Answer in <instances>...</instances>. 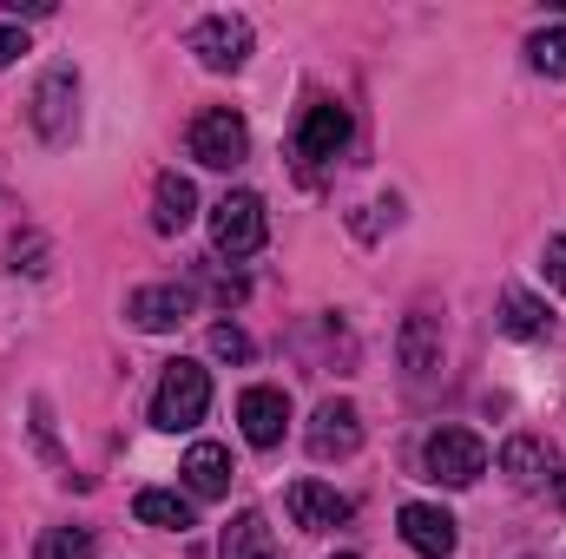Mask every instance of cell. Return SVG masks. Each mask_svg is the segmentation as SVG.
<instances>
[{"instance_id": "obj_21", "label": "cell", "mask_w": 566, "mask_h": 559, "mask_svg": "<svg viewBox=\"0 0 566 559\" xmlns=\"http://www.w3.org/2000/svg\"><path fill=\"white\" fill-rule=\"evenodd\" d=\"M93 553H99L93 527H53V534L40 540V559H93Z\"/></svg>"}, {"instance_id": "obj_16", "label": "cell", "mask_w": 566, "mask_h": 559, "mask_svg": "<svg viewBox=\"0 0 566 559\" xmlns=\"http://www.w3.org/2000/svg\"><path fill=\"white\" fill-rule=\"evenodd\" d=\"M402 369H409L416 382L441 369V316H428V309H416V316L402 323Z\"/></svg>"}, {"instance_id": "obj_6", "label": "cell", "mask_w": 566, "mask_h": 559, "mask_svg": "<svg viewBox=\"0 0 566 559\" xmlns=\"http://www.w3.org/2000/svg\"><path fill=\"white\" fill-rule=\"evenodd\" d=\"M73 126H80V80H73V66H53L33 93V133L46 145H66Z\"/></svg>"}, {"instance_id": "obj_14", "label": "cell", "mask_w": 566, "mask_h": 559, "mask_svg": "<svg viewBox=\"0 0 566 559\" xmlns=\"http://www.w3.org/2000/svg\"><path fill=\"white\" fill-rule=\"evenodd\" d=\"M554 467H560V461H554V441H541V434H514V441L501 447V474H507L514 487H547Z\"/></svg>"}, {"instance_id": "obj_5", "label": "cell", "mask_w": 566, "mask_h": 559, "mask_svg": "<svg viewBox=\"0 0 566 559\" xmlns=\"http://www.w3.org/2000/svg\"><path fill=\"white\" fill-rule=\"evenodd\" d=\"M244 151H251V126H244V113L211 106V113L191 119V158H198V165L231 171V165H244Z\"/></svg>"}, {"instance_id": "obj_8", "label": "cell", "mask_w": 566, "mask_h": 559, "mask_svg": "<svg viewBox=\"0 0 566 559\" xmlns=\"http://www.w3.org/2000/svg\"><path fill=\"white\" fill-rule=\"evenodd\" d=\"M310 454L316 461H349L356 447H363V415H356V402H343V395H329V402H316V415H310Z\"/></svg>"}, {"instance_id": "obj_1", "label": "cell", "mask_w": 566, "mask_h": 559, "mask_svg": "<svg viewBox=\"0 0 566 559\" xmlns=\"http://www.w3.org/2000/svg\"><path fill=\"white\" fill-rule=\"evenodd\" d=\"M205 409H211V376H205L198 362H165L158 395H151V428L185 434V428L205 421Z\"/></svg>"}, {"instance_id": "obj_15", "label": "cell", "mask_w": 566, "mask_h": 559, "mask_svg": "<svg viewBox=\"0 0 566 559\" xmlns=\"http://www.w3.org/2000/svg\"><path fill=\"white\" fill-rule=\"evenodd\" d=\"M191 218H198V191H191V178L165 171V178H158V191H151V231L178 238V231H185Z\"/></svg>"}, {"instance_id": "obj_3", "label": "cell", "mask_w": 566, "mask_h": 559, "mask_svg": "<svg viewBox=\"0 0 566 559\" xmlns=\"http://www.w3.org/2000/svg\"><path fill=\"white\" fill-rule=\"evenodd\" d=\"M264 238H271V218H264L258 191H224L211 204V251L218 257H258Z\"/></svg>"}, {"instance_id": "obj_19", "label": "cell", "mask_w": 566, "mask_h": 559, "mask_svg": "<svg viewBox=\"0 0 566 559\" xmlns=\"http://www.w3.org/2000/svg\"><path fill=\"white\" fill-rule=\"evenodd\" d=\"M501 329H507V336H521V342H541V336L554 329V316H547V303H541V296L507 289V296H501Z\"/></svg>"}, {"instance_id": "obj_4", "label": "cell", "mask_w": 566, "mask_h": 559, "mask_svg": "<svg viewBox=\"0 0 566 559\" xmlns=\"http://www.w3.org/2000/svg\"><path fill=\"white\" fill-rule=\"evenodd\" d=\"M251 46H258V33H251L244 13H205L191 27V53H198L205 73H238L251 60Z\"/></svg>"}, {"instance_id": "obj_26", "label": "cell", "mask_w": 566, "mask_h": 559, "mask_svg": "<svg viewBox=\"0 0 566 559\" xmlns=\"http://www.w3.org/2000/svg\"><path fill=\"white\" fill-rule=\"evenodd\" d=\"M554 500H560V514H566V467L554 474Z\"/></svg>"}, {"instance_id": "obj_17", "label": "cell", "mask_w": 566, "mask_h": 559, "mask_svg": "<svg viewBox=\"0 0 566 559\" xmlns=\"http://www.w3.org/2000/svg\"><path fill=\"white\" fill-rule=\"evenodd\" d=\"M218 559H277V540H271V520L258 514V507H244L231 527H224V540H218Z\"/></svg>"}, {"instance_id": "obj_7", "label": "cell", "mask_w": 566, "mask_h": 559, "mask_svg": "<svg viewBox=\"0 0 566 559\" xmlns=\"http://www.w3.org/2000/svg\"><path fill=\"white\" fill-rule=\"evenodd\" d=\"M343 145H349V106H336V99H310V113H303V126H296V158H303V171L329 165Z\"/></svg>"}, {"instance_id": "obj_18", "label": "cell", "mask_w": 566, "mask_h": 559, "mask_svg": "<svg viewBox=\"0 0 566 559\" xmlns=\"http://www.w3.org/2000/svg\"><path fill=\"white\" fill-rule=\"evenodd\" d=\"M133 514H139L145 527H165V534H185V527H198V514H191V494H171V487H145L139 500H133Z\"/></svg>"}, {"instance_id": "obj_25", "label": "cell", "mask_w": 566, "mask_h": 559, "mask_svg": "<svg viewBox=\"0 0 566 559\" xmlns=\"http://www.w3.org/2000/svg\"><path fill=\"white\" fill-rule=\"evenodd\" d=\"M7 13H27V20H40V13H53V0H7Z\"/></svg>"}, {"instance_id": "obj_27", "label": "cell", "mask_w": 566, "mask_h": 559, "mask_svg": "<svg viewBox=\"0 0 566 559\" xmlns=\"http://www.w3.org/2000/svg\"><path fill=\"white\" fill-rule=\"evenodd\" d=\"M336 559H356V553H336Z\"/></svg>"}, {"instance_id": "obj_2", "label": "cell", "mask_w": 566, "mask_h": 559, "mask_svg": "<svg viewBox=\"0 0 566 559\" xmlns=\"http://www.w3.org/2000/svg\"><path fill=\"white\" fill-rule=\"evenodd\" d=\"M422 474L434 487H474L488 474V441L474 428H434L422 441Z\"/></svg>"}, {"instance_id": "obj_10", "label": "cell", "mask_w": 566, "mask_h": 559, "mask_svg": "<svg viewBox=\"0 0 566 559\" xmlns=\"http://www.w3.org/2000/svg\"><path fill=\"white\" fill-rule=\"evenodd\" d=\"M238 428H244V441H251V447H277L283 428H290V395L271 389V382L244 389V395H238Z\"/></svg>"}, {"instance_id": "obj_9", "label": "cell", "mask_w": 566, "mask_h": 559, "mask_svg": "<svg viewBox=\"0 0 566 559\" xmlns=\"http://www.w3.org/2000/svg\"><path fill=\"white\" fill-rule=\"evenodd\" d=\"M191 309H198L191 283H145V289H133V303H126V316H133L139 329H151V336L178 329V323H185Z\"/></svg>"}, {"instance_id": "obj_22", "label": "cell", "mask_w": 566, "mask_h": 559, "mask_svg": "<svg viewBox=\"0 0 566 559\" xmlns=\"http://www.w3.org/2000/svg\"><path fill=\"white\" fill-rule=\"evenodd\" d=\"M211 356L218 362H251V336L238 323H211Z\"/></svg>"}, {"instance_id": "obj_23", "label": "cell", "mask_w": 566, "mask_h": 559, "mask_svg": "<svg viewBox=\"0 0 566 559\" xmlns=\"http://www.w3.org/2000/svg\"><path fill=\"white\" fill-rule=\"evenodd\" d=\"M541 264H547V283L566 289V231H560V238H547V257H541Z\"/></svg>"}, {"instance_id": "obj_12", "label": "cell", "mask_w": 566, "mask_h": 559, "mask_svg": "<svg viewBox=\"0 0 566 559\" xmlns=\"http://www.w3.org/2000/svg\"><path fill=\"white\" fill-rule=\"evenodd\" d=\"M396 527H402V540H409L422 559H448L454 540H461L454 514H448V507H428V500H409V507L396 514Z\"/></svg>"}, {"instance_id": "obj_20", "label": "cell", "mask_w": 566, "mask_h": 559, "mask_svg": "<svg viewBox=\"0 0 566 559\" xmlns=\"http://www.w3.org/2000/svg\"><path fill=\"white\" fill-rule=\"evenodd\" d=\"M527 60H534V73H547V80H566V27H547V33H534V40H527Z\"/></svg>"}, {"instance_id": "obj_13", "label": "cell", "mask_w": 566, "mask_h": 559, "mask_svg": "<svg viewBox=\"0 0 566 559\" xmlns=\"http://www.w3.org/2000/svg\"><path fill=\"white\" fill-rule=\"evenodd\" d=\"M178 474H185V494H191V500H224V494H231V447L198 441V447L178 461Z\"/></svg>"}, {"instance_id": "obj_24", "label": "cell", "mask_w": 566, "mask_h": 559, "mask_svg": "<svg viewBox=\"0 0 566 559\" xmlns=\"http://www.w3.org/2000/svg\"><path fill=\"white\" fill-rule=\"evenodd\" d=\"M20 53H27V33H20V27H0V73H7Z\"/></svg>"}, {"instance_id": "obj_11", "label": "cell", "mask_w": 566, "mask_h": 559, "mask_svg": "<svg viewBox=\"0 0 566 559\" xmlns=\"http://www.w3.org/2000/svg\"><path fill=\"white\" fill-rule=\"evenodd\" d=\"M349 514H356V500L336 494V487H323V481H296V487H290V520H296L303 534H336Z\"/></svg>"}]
</instances>
